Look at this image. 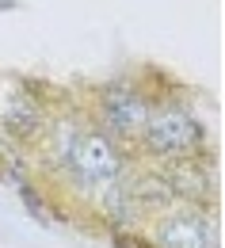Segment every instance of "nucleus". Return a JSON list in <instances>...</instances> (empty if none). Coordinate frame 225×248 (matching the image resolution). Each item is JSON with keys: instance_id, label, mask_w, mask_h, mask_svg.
<instances>
[{"instance_id": "f257e3e1", "label": "nucleus", "mask_w": 225, "mask_h": 248, "mask_svg": "<svg viewBox=\"0 0 225 248\" xmlns=\"http://www.w3.org/2000/svg\"><path fill=\"white\" fill-rule=\"evenodd\" d=\"M65 164H69V172H73L76 184H84L88 191H99V187L119 180V172H122V149H119V141L107 130H80L76 141L65 153Z\"/></svg>"}, {"instance_id": "f03ea898", "label": "nucleus", "mask_w": 225, "mask_h": 248, "mask_svg": "<svg viewBox=\"0 0 225 248\" xmlns=\"http://www.w3.org/2000/svg\"><path fill=\"white\" fill-rule=\"evenodd\" d=\"M145 145L164 160H176V156L191 153L195 145L202 141V126L195 123L191 115L176 103H164L161 111H149V123H145Z\"/></svg>"}, {"instance_id": "7ed1b4c3", "label": "nucleus", "mask_w": 225, "mask_h": 248, "mask_svg": "<svg viewBox=\"0 0 225 248\" xmlns=\"http://www.w3.org/2000/svg\"><path fill=\"white\" fill-rule=\"evenodd\" d=\"M99 123L107 126V134L119 141H141L145 123H149V103L145 95L130 84H115V88H103L99 95Z\"/></svg>"}, {"instance_id": "20e7f679", "label": "nucleus", "mask_w": 225, "mask_h": 248, "mask_svg": "<svg viewBox=\"0 0 225 248\" xmlns=\"http://www.w3.org/2000/svg\"><path fill=\"white\" fill-rule=\"evenodd\" d=\"M157 245L161 248H214L210 225L202 214H168L157 225Z\"/></svg>"}, {"instance_id": "39448f33", "label": "nucleus", "mask_w": 225, "mask_h": 248, "mask_svg": "<svg viewBox=\"0 0 225 248\" xmlns=\"http://www.w3.org/2000/svg\"><path fill=\"white\" fill-rule=\"evenodd\" d=\"M19 195H23V202H27V206H31V214L38 217V221H46V214H42V206H38V199H34V191L27 184H19Z\"/></svg>"}]
</instances>
